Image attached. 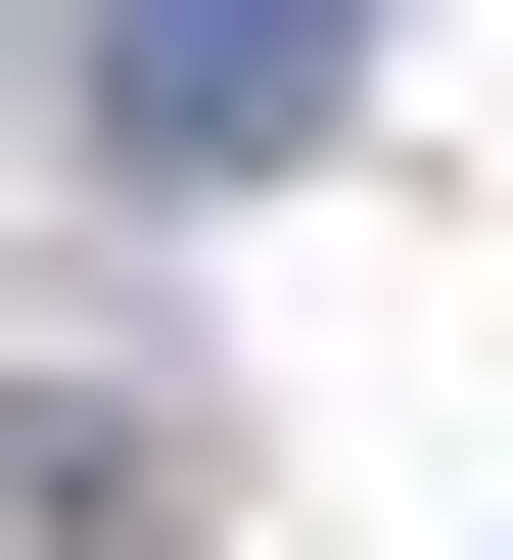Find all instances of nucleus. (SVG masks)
<instances>
[{
	"instance_id": "f257e3e1",
	"label": "nucleus",
	"mask_w": 513,
	"mask_h": 560,
	"mask_svg": "<svg viewBox=\"0 0 513 560\" xmlns=\"http://www.w3.org/2000/svg\"><path fill=\"white\" fill-rule=\"evenodd\" d=\"M327 94H374L327 0H47V140H140V187H280Z\"/></svg>"
}]
</instances>
